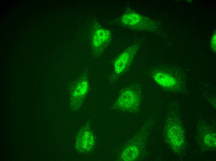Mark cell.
Masks as SVG:
<instances>
[{"label":"cell","mask_w":216,"mask_h":161,"mask_svg":"<svg viewBox=\"0 0 216 161\" xmlns=\"http://www.w3.org/2000/svg\"><path fill=\"white\" fill-rule=\"evenodd\" d=\"M88 87V83L86 80H81L77 84L74 93L76 98L82 99L87 93Z\"/></svg>","instance_id":"obj_9"},{"label":"cell","mask_w":216,"mask_h":161,"mask_svg":"<svg viewBox=\"0 0 216 161\" xmlns=\"http://www.w3.org/2000/svg\"><path fill=\"white\" fill-rule=\"evenodd\" d=\"M111 34L108 30L103 28L97 29L94 32L92 39V45L97 51H103L109 44Z\"/></svg>","instance_id":"obj_5"},{"label":"cell","mask_w":216,"mask_h":161,"mask_svg":"<svg viewBox=\"0 0 216 161\" xmlns=\"http://www.w3.org/2000/svg\"><path fill=\"white\" fill-rule=\"evenodd\" d=\"M216 137L214 134H209L205 137V142L209 146H213L216 145Z\"/></svg>","instance_id":"obj_10"},{"label":"cell","mask_w":216,"mask_h":161,"mask_svg":"<svg viewBox=\"0 0 216 161\" xmlns=\"http://www.w3.org/2000/svg\"><path fill=\"white\" fill-rule=\"evenodd\" d=\"M140 100L139 96L135 91L127 89L121 93L116 102L115 106L122 111H133L138 108Z\"/></svg>","instance_id":"obj_2"},{"label":"cell","mask_w":216,"mask_h":161,"mask_svg":"<svg viewBox=\"0 0 216 161\" xmlns=\"http://www.w3.org/2000/svg\"><path fill=\"white\" fill-rule=\"evenodd\" d=\"M211 46L213 50L216 51V32L214 33L211 40Z\"/></svg>","instance_id":"obj_11"},{"label":"cell","mask_w":216,"mask_h":161,"mask_svg":"<svg viewBox=\"0 0 216 161\" xmlns=\"http://www.w3.org/2000/svg\"><path fill=\"white\" fill-rule=\"evenodd\" d=\"M153 77L157 83L166 89L174 88L177 84V82L174 77L161 72L158 71L154 73Z\"/></svg>","instance_id":"obj_7"},{"label":"cell","mask_w":216,"mask_h":161,"mask_svg":"<svg viewBox=\"0 0 216 161\" xmlns=\"http://www.w3.org/2000/svg\"><path fill=\"white\" fill-rule=\"evenodd\" d=\"M76 148L81 151L90 150L93 146L94 139L91 133L87 131L81 133L76 140Z\"/></svg>","instance_id":"obj_6"},{"label":"cell","mask_w":216,"mask_h":161,"mask_svg":"<svg viewBox=\"0 0 216 161\" xmlns=\"http://www.w3.org/2000/svg\"><path fill=\"white\" fill-rule=\"evenodd\" d=\"M140 45L139 43L134 44L127 48L116 58L114 63L115 73L118 74L125 71L131 65Z\"/></svg>","instance_id":"obj_3"},{"label":"cell","mask_w":216,"mask_h":161,"mask_svg":"<svg viewBox=\"0 0 216 161\" xmlns=\"http://www.w3.org/2000/svg\"><path fill=\"white\" fill-rule=\"evenodd\" d=\"M166 135L169 143L176 150H180L184 142L183 131L179 124L172 122L167 128Z\"/></svg>","instance_id":"obj_4"},{"label":"cell","mask_w":216,"mask_h":161,"mask_svg":"<svg viewBox=\"0 0 216 161\" xmlns=\"http://www.w3.org/2000/svg\"><path fill=\"white\" fill-rule=\"evenodd\" d=\"M139 150L135 145L127 147L123 151L121 155L122 159L124 161H132L138 156Z\"/></svg>","instance_id":"obj_8"},{"label":"cell","mask_w":216,"mask_h":161,"mask_svg":"<svg viewBox=\"0 0 216 161\" xmlns=\"http://www.w3.org/2000/svg\"><path fill=\"white\" fill-rule=\"evenodd\" d=\"M119 21L124 26L139 30L152 31L157 26L152 20L131 9L124 13L120 17Z\"/></svg>","instance_id":"obj_1"}]
</instances>
